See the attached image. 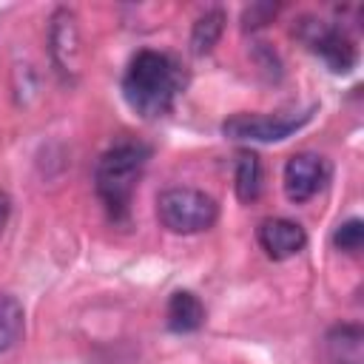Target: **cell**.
Returning <instances> with one entry per match:
<instances>
[{"label":"cell","mask_w":364,"mask_h":364,"mask_svg":"<svg viewBox=\"0 0 364 364\" xmlns=\"http://www.w3.org/2000/svg\"><path fill=\"white\" fill-rule=\"evenodd\" d=\"M185 88V68L165 51H139L122 77L125 102L145 119L165 117Z\"/></svg>","instance_id":"obj_1"},{"label":"cell","mask_w":364,"mask_h":364,"mask_svg":"<svg viewBox=\"0 0 364 364\" xmlns=\"http://www.w3.org/2000/svg\"><path fill=\"white\" fill-rule=\"evenodd\" d=\"M151 148L142 142H117L108 148L94 168V188L111 219L122 222L131 210V196L148 165Z\"/></svg>","instance_id":"obj_2"},{"label":"cell","mask_w":364,"mask_h":364,"mask_svg":"<svg viewBox=\"0 0 364 364\" xmlns=\"http://www.w3.org/2000/svg\"><path fill=\"white\" fill-rule=\"evenodd\" d=\"M156 216H159L162 228H168L171 233L188 236V233L208 230L216 222V216H219V205L205 191H196V188H168L156 199Z\"/></svg>","instance_id":"obj_3"},{"label":"cell","mask_w":364,"mask_h":364,"mask_svg":"<svg viewBox=\"0 0 364 364\" xmlns=\"http://www.w3.org/2000/svg\"><path fill=\"white\" fill-rule=\"evenodd\" d=\"M293 34L310 51H316L327 63V68L336 71V74H347L358 60L355 43L341 26H333V23H324V20H316V17H301L293 26Z\"/></svg>","instance_id":"obj_4"},{"label":"cell","mask_w":364,"mask_h":364,"mask_svg":"<svg viewBox=\"0 0 364 364\" xmlns=\"http://www.w3.org/2000/svg\"><path fill=\"white\" fill-rule=\"evenodd\" d=\"M313 108L299 114H233L222 122V134L228 139H247V142H282L307 125Z\"/></svg>","instance_id":"obj_5"},{"label":"cell","mask_w":364,"mask_h":364,"mask_svg":"<svg viewBox=\"0 0 364 364\" xmlns=\"http://www.w3.org/2000/svg\"><path fill=\"white\" fill-rule=\"evenodd\" d=\"M48 54L63 80H74L80 71V31L71 9H57L48 28Z\"/></svg>","instance_id":"obj_6"},{"label":"cell","mask_w":364,"mask_h":364,"mask_svg":"<svg viewBox=\"0 0 364 364\" xmlns=\"http://www.w3.org/2000/svg\"><path fill=\"white\" fill-rule=\"evenodd\" d=\"M327 176L330 168L318 154H296L284 165V193L290 202L301 205L324 188Z\"/></svg>","instance_id":"obj_7"},{"label":"cell","mask_w":364,"mask_h":364,"mask_svg":"<svg viewBox=\"0 0 364 364\" xmlns=\"http://www.w3.org/2000/svg\"><path fill=\"white\" fill-rule=\"evenodd\" d=\"M256 236H259L262 250H264L270 259H276V262L301 253L304 245H307V233H304V228H301L299 222H293V219H282V216L264 219V222L259 225Z\"/></svg>","instance_id":"obj_8"},{"label":"cell","mask_w":364,"mask_h":364,"mask_svg":"<svg viewBox=\"0 0 364 364\" xmlns=\"http://www.w3.org/2000/svg\"><path fill=\"white\" fill-rule=\"evenodd\" d=\"M324 347L333 364H364V330L358 324H336Z\"/></svg>","instance_id":"obj_9"},{"label":"cell","mask_w":364,"mask_h":364,"mask_svg":"<svg viewBox=\"0 0 364 364\" xmlns=\"http://www.w3.org/2000/svg\"><path fill=\"white\" fill-rule=\"evenodd\" d=\"M165 324L173 333H193L205 324V304L191 290H176L165 307Z\"/></svg>","instance_id":"obj_10"},{"label":"cell","mask_w":364,"mask_h":364,"mask_svg":"<svg viewBox=\"0 0 364 364\" xmlns=\"http://www.w3.org/2000/svg\"><path fill=\"white\" fill-rule=\"evenodd\" d=\"M236 196L239 202H256L262 193V162L253 151H239L236 154V173H233Z\"/></svg>","instance_id":"obj_11"},{"label":"cell","mask_w":364,"mask_h":364,"mask_svg":"<svg viewBox=\"0 0 364 364\" xmlns=\"http://www.w3.org/2000/svg\"><path fill=\"white\" fill-rule=\"evenodd\" d=\"M222 28H225V11L222 9H208L205 14H199L193 28H191V51L196 57L210 54L222 37Z\"/></svg>","instance_id":"obj_12"},{"label":"cell","mask_w":364,"mask_h":364,"mask_svg":"<svg viewBox=\"0 0 364 364\" xmlns=\"http://www.w3.org/2000/svg\"><path fill=\"white\" fill-rule=\"evenodd\" d=\"M23 330H26V310H23V304L14 296L0 293V355L9 353L20 341Z\"/></svg>","instance_id":"obj_13"},{"label":"cell","mask_w":364,"mask_h":364,"mask_svg":"<svg viewBox=\"0 0 364 364\" xmlns=\"http://www.w3.org/2000/svg\"><path fill=\"white\" fill-rule=\"evenodd\" d=\"M333 245L338 250H344V253H358L361 245H364V222L355 219V216L347 219V222H341L336 228V233H333Z\"/></svg>","instance_id":"obj_14"},{"label":"cell","mask_w":364,"mask_h":364,"mask_svg":"<svg viewBox=\"0 0 364 364\" xmlns=\"http://www.w3.org/2000/svg\"><path fill=\"white\" fill-rule=\"evenodd\" d=\"M276 11H279L276 3H253V6H247V9L242 11V28H245V31L262 28V26H267V23L276 17Z\"/></svg>","instance_id":"obj_15"},{"label":"cell","mask_w":364,"mask_h":364,"mask_svg":"<svg viewBox=\"0 0 364 364\" xmlns=\"http://www.w3.org/2000/svg\"><path fill=\"white\" fill-rule=\"evenodd\" d=\"M6 216H9V196L0 191V228L6 225Z\"/></svg>","instance_id":"obj_16"}]
</instances>
